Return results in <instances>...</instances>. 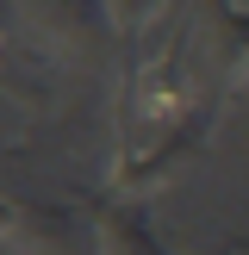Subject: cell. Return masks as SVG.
<instances>
[{
	"mask_svg": "<svg viewBox=\"0 0 249 255\" xmlns=\"http://www.w3.org/2000/svg\"><path fill=\"white\" fill-rule=\"evenodd\" d=\"M100 249L106 255H168L143 206H100Z\"/></svg>",
	"mask_w": 249,
	"mask_h": 255,
	"instance_id": "obj_1",
	"label": "cell"
}]
</instances>
